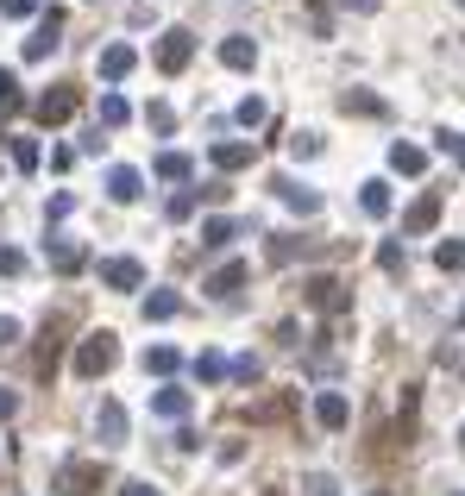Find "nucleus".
<instances>
[{"mask_svg":"<svg viewBox=\"0 0 465 496\" xmlns=\"http://www.w3.org/2000/svg\"><path fill=\"white\" fill-rule=\"evenodd\" d=\"M208 157H214V170H251V157H258V145H245V138H221V145H214V151H208Z\"/></svg>","mask_w":465,"mask_h":496,"instance_id":"obj_10","label":"nucleus"},{"mask_svg":"<svg viewBox=\"0 0 465 496\" xmlns=\"http://www.w3.org/2000/svg\"><path fill=\"white\" fill-rule=\"evenodd\" d=\"M108 195H114V201H138V195H145V176H138L132 164H114V170H108Z\"/></svg>","mask_w":465,"mask_h":496,"instance_id":"obj_15","label":"nucleus"},{"mask_svg":"<svg viewBox=\"0 0 465 496\" xmlns=\"http://www.w3.org/2000/svg\"><path fill=\"white\" fill-rule=\"evenodd\" d=\"M145 126H151V132H170V126H176L170 101H151V108H145Z\"/></svg>","mask_w":465,"mask_h":496,"instance_id":"obj_32","label":"nucleus"},{"mask_svg":"<svg viewBox=\"0 0 465 496\" xmlns=\"http://www.w3.org/2000/svg\"><path fill=\"white\" fill-rule=\"evenodd\" d=\"M176 365H183V359H176V346H151V352H145V371H151V377H170Z\"/></svg>","mask_w":465,"mask_h":496,"instance_id":"obj_27","label":"nucleus"},{"mask_svg":"<svg viewBox=\"0 0 465 496\" xmlns=\"http://www.w3.org/2000/svg\"><path fill=\"white\" fill-rule=\"evenodd\" d=\"M227 371H232V365L221 359V352H202V359H195V377H202V383H221Z\"/></svg>","mask_w":465,"mask_h":496,"instance_id":"obj_28","label":"nucleus"},{"mask_svg":"<svg viewBox=\"0 0 465 496\" xmlns=\"http://www.w3.org/2000/svg\"><path fill=\"white\" fill-rule=\"evenodd\" d=\"M189 57H195V32L170 25V32L157 38V70H164V76H183V70H189Z\"/></svg>","mask_w":465,"mask_h":496,"instance_id":"obj_2","label":"nucleus"},{"mask_svg":"<svg viewBox=\"0 0 465 496\" xmlns=\"http://www.w3.org/2000/svg\"><path fill=\"white\" fill-rule=\"evenodd\" d=\"M289 151H296V157H321V132H296Z\"/></svg>","mask_w":465,"mask_h":496,"instance_id":"obj_37","label":"nucleus"},{"mask_svg":"<svg viewBox=\"0 0 465 496\" xmlns=\"http://www.w3.org/2000/svg\"><path fill=\"white\" fill-rule=\"evenodd\" d=\"M119 496H164V491H157V484H145V478H126V484H119Z\"/></svg>","mask_w":465,"mask_h":496,"instance_id":"obj_40","label":"nucleus"},{"mask_svg":"<svg viewBox=\"0 0 465 496\" xmlns=\"http://www.w3.org/2000/svg\"><path fill=\"white\" fill-rule=\"evenodd\" d=\"M245 276H251V270H245L239 257H227V264H221V270H214V276H208L202 289H208L214 302H227V295H239V289H245Z\"/></svg>","mask_w":465,"mask_h":496,"instance_id":"obj_12","label":"nucleus"},{"mask_svg":"<svg viewBox=\"0 0 465 496\" xmlns=\"http://www.w3.org/2000/svg\"><path fill=\"white\" fill-rule=\"evenodd\" d=\"M232 233H239V220H227V214H214V220H202V246H208V251L232 246Z\"/></svg>","mask_w":465,"mask_h":496,"instance_id":"obj_21","label":"nucleus"},{"mask_svg":"<svg viewBox=\"0 0 465 496\" xmlns=\"http://www.w3.org/2000/svg\"><path fill=\"white\" fill-rule=\"evenodd\" d=\"M434 264H441V270H465V239H441Z\"/></svg>","mask_w":465,"mask_h":496,"instance_id":"obj_29","label":"nucleus"},{"mask_svg":"<svg viewBox=\"0 0 465 496\" xmlns=\"http://www.w3.org/2000/svg\"><path fill=\"white\" fill-rule=\"evenodd\" d=\"M151 170H157V176H164V182H189V170H195V164H189V157H183V151H164V157H157V164H151Z\"/></svg>","mask_w":465,"mask_h":496,"instance_id":"obj_23","label":"nucleus"},{"mask_svg":"<svg viewBox=\"0 0 465 496\" xmlns=\"http://www.w3.org/2000/svg\"><path fill=\"white\" fill-rule=\"evenodd\" d=\"M460 440H465V434H460Z\"/></svg>","mask_w":465,"mask_h":496,"instance_id":"obj_48","label":"nucleus"},{"mask_svg":"<svg viewBox=\"0 0 465 496\" xmlns=\"http://www.w3.org/2000/svg\"><path fill=\"white\" fill-rule=\"evenodd\" d=\"M114 365H119V340L108 333V327H101V333H89V340L76 346V377H89V383H95V377H108Z\"/></svg>","mask_w":465,"mask_h":496,"instance_id":"obj_1","label":"nucleus"},{"mask_svg":"<svg viewBox=\"0 0 465 496\" xmlns=\"http://www.w3.org/2000/svg\"><path fill=\"white\" fill-rule=\"evenodd\" d=\"M340 108H346V114H377V120L390 114V108H384L377 95H365V89H346V95H340Z\"/></svg>","mask_w":465,"mask_h":496,"instance_id":"obj_25","label":"nucleus"},{"mask_svg":"<svg viewBox=\"0 0 465 496\" xmlns=\"http://www.w3.org/2000/svg\"><path fill=\"white\" fill-rule=\"evenodd\" d=\"M57 32H63V6H44V13H38V32L25 38V63H44V57L57 51Z\"/></svg>","mask_w":465,"mask_h":496,"instance_id":"obj_5","label":"nucleus"},{"mask_svg":"<svg viewBox=\"0 0 465 496\" xmlns=\"http://www.w3.org/2000/svg\"><path fill=\"white\" fill-rule=\"evenodd\" d=\"M132 63H138V51H132V44H108V51H101V82H126V76H132Z\"/></svg>","mask_w":465,"mask_h":496,"instance_id":"obj_14","label":"nucleus"},{"mask_svg":"<svg viewBox=\"0 0 465 496\" xmlns=\"http://www.w3.org/2000/svg\"><path fill=\"white\" fill-rule=\"evenodd\" d=\"M315 421H321L327 434H340V427H346V421H352L346 396H340V389H321V396H315Z\"/></svg>","mask_w":465,"mask_h":496,"instance_id":"obj_13","label":"nucleus"},{"mask_svg":"<svg viewBox=\"0 0 465 496\" xmlns=\"http://www.w3.org/2000/svg\"><path fill=\"white\" fill-rule=\"evenodd\" d=\"M76 108H82V95H76L70 82H57V89H44V95L32 101V114H38L44 126H63L70 114H76Z\"/></svg>","mask_w":465,"mask_h":496,"instance_id":"obj_4","label":"nucleus"},{"mask_svg":"<svg viewBox=\"0 0 465 496\" xmlns=\"http://www.w3.org/2000/svg\"><path fill=\"white\" fill-rule=\"evenodd\" d=\"M270 189L283 195V208H289V214H321V195H315L308 182H296V176H277Z\"/></svg>","mask_w":465,"mask_h":496,"instance_id":"obj_8","label":"nucleus"},{"mask_svg":"<svg viewBox=\"0 0 465 496\" xmlns=\"http://www.w3.org/2000/svg\"><path fill=\"white\" fill-rule=\"evenodd\" d=\"M302 302H308V308H321V314H346V283H340V276H327V270H321V276H308V283H302Z\"/></svg>","mask_w":465,"mask_h":496,"instance_id":"obj_3","label":"nucleus"},{"mask_svg":"<svg viewBox=\"0 0 465 496\" xmlns=\"http://www.w3.org/2000/svg\"><path fill=\"white\" fill-rule=\"evenodd\" d=\"M352 13H377V0H346Z\"/></svg>","mask_w":465,"mask_h":496,"instance_id":"obj_43","label":"nucleus"},{"mask_svg":"<svg viewBox=\"0 0 465 496\" xmlns=\"http://www.w3.org/2000/svg\"><path fill=\"white\" fill-rule=\"evenodd\" d=\"M13 164L19 170H38V138H13Z\"/></svg>","mask_w":465,"mask_h":496,"instance_id":"obj_33","label":"nucleus"},{"mask_svg":"<svg viewBox=\"0 0 465 496\" xmlns=\"http://www.w3.org/2000/svg\"><path fill=\"white\" fill-rule=\"evenodd\" d=\"M95 434H101V446H119V440H126V408H119V402H101Z\"/></svg>","mask_w":465,"mask_h":496,"instance_id":"obj_18","label":"nucleus"},{"mask_svg":"<svg viewBox=\"0 0 465 496\" xmlns=\"http://www.w3.org/2000/svg\"><path fill=\"white\" fill-rule=\"evenodd\" d=\"M19 108H25V95H19V76H13V70H0V120H13Z\"/></svg>","mask_w":465,"mask_h":496,"instance_id":"obj_24","label":"nucleus"},{"mask_svg":"<svg viewBox=\"0 0 465 496\" xmlns=\"http://www.w3.org/2000/svg\"><path fill=\"white\" fill-rule=\"evenodd\" d=\"M101 283L108 289H138L145 283V264L138 257H101Z\"/></svg>","mask_w":465,"mask_h":496,"instance_id":"obj_9","label":"nucleus"},{"mask_svg":"<svg viewBox=\"0 0 465 496\" xmlns=\"http://www.w3.org/2000/svg\"><path fill=\"white\" fill-rule=\"evenodd\" d=\"M221 63H227V70H251V63H258V44H251L245 32H232V38H221Z\"/></svg>","mask_w":465,"mask_h":496,"instance_id":"obj_16","label":"nucleus"},{"mask_svg":"<svg viewBox=\"0 0 465 496\" xmlns=\"http://www.w3.org/2000/svg\"><path fill=\"white\" fill-rule=\"evenodd\" d=\"M315 496H340V491H334V484H327V478H315Z\"/></svg>","mask_w":465,"mask_h":496,"instance_id":"obj_44","label":"nucleus"},{"mask_svg":"<svg viewBox=\"0 0 465 496\" xmlns=\"http://www.w3.org/2000/svg\"><path fill=\"white\" fill-rule=\"evenodd\" d=\"M390 170H396V176H422V170H428V151L396 138V145H390Z\"/></svg>","mask_w":465,"mask_h":496,"instance_id":"obj_17","label":"nucleus"},{"mask_svg":"<svg viewBox=\"0 0 465 496\" xmlns=\"http://www.w3.org/2000/svg\"><path fill=\"white\" fill-rule=\"evenodd\" d=\"M6 346H19V321H13V314H0V352H6Z\"/></svg>","mask_w":465,"mask_h":496,"instance_id":"obj_39","label":"nucleus"},{"mask_svg":"<svg viewBox=\"0 0 465 496\" xmlns=\"http://www.w3.org/2000/svg\"><path fill=\"white\" fill-rule=\"evenodd\" d=\"M371 496H390V491H371Z\"/></svg>","mask_w":465,"mask_h":496,"instance_id":"obj_45","label":"nucleus"},{"mask_svg":"<svg viewBox=\"0 0 465 496\" xmlns=\"http://www.w3.org/2000/svg\"><path fill=\"white\" fill-rule=\"evenodd\" d=\"M377 264H384L390 276H403V264H409V257H403V246H396V239H384V246H377Z\"/></svg>","mask_w":465,"mask_h":496,"instance_id":"obj_31","label":"nucleus"},{"mask_svg":"<svg viewBox=\"0 0 465 496\" xmlns=\"http://www.w3.org/2000/svg\"><path fill=\"white\" fill-rule=\"evenodd\" d=\"M232 120H239V126H264V101H258V95H245V101H239V114H232Z\"/></svg>","mask_w":465,"mask_h":496,"instance_id":"obj_35","label":"nucleus"},{"mask_svg":"<svg viewBox=\"0 0 465 496\" xmlns=\"http://www.w3.org/2000/svg\"><path fill=\"white\" fill-rule=\"evenodd\" d=\"M170 314H183V295L176 289H151L145 295V321H170Z\"/></svg>","mask_w":465,"mask_h":496,"instance_id":"obj_20","label":"nucleus"},{"mask_svg":"<svg viewBox=\"0 0 465 496\" xmlns=\"http://www.w3.org/2000/svg\"><path fill=\"white\" fill-rule=\"evenodd\" d=\"M164 214H170V220H189V214H195V189H176V195H170V208H164Z\"/></svg>","mask_w":465,"mask_h":496,"instance_id":"obj_34","label":"nucleus"},{"mask_svg":"<svg viewBox=\"0 0 465 496\" xmlns=\"http://www.w3.org/2000/svg\"><path fill=\"white\" fill-rule=\"evenodd\" d=\"M264 496H283V491H264Z\"/></svg>","mask_w":465,"mask_h":496,"instance_id":"obj_46","label":"nucleus"},{"mask_svg":"<svg viewBox=\"0 0 465 496\" xmlns=\"http://www.w3.org/2000/svg\"><path fill=\"white\" fill-rule=\"evenodd\" d=\"M44 257H51V270H57V276H76V270L89 264V251L76 246V239H44Z\"/></svg>","mask_w":465,"mask_h":496,"instance_id":"obj_11","label":"nucleus"},{"mask_svg":"<svg viewBox=\"0 0 465 496\" xmlns=\"http://www.w3.org/2000/svg\"><path fill=\"white\" fill-rule=\"evenodd\" d=\"M151 408H157L164 421H183V415H189V389H157V396H151Z\"/></svg>","mask_w":465,"mask_h":496,"instance_id":"obj_22","label":"nucleus"},{"mask_svg":"<svg viewBox=\"0 0 465 496\" xmlns=\"http://www.w3.org/2000/svg\"><path fill=\"white\" fill-rule=\"evenodd\" d=\"M13 408H19V396H13V389H0V421H13Z\"/></svg>","mask_w":465,"mask_h":496,"instance_id":"obj_42","label":"nucleus"},{"mask_svg":"<svg viewBox=\"0 0 465 496\" xmlns=\"http://www.w3.org/2000/svg\"><path fill=\"white\" fill-rule=\"evenodd\" d=\"M0 270H6V276H19V270H25V257H19V251H0Z\"/></svg>","mask_w":465,"mask_h":496,"instance_id":"obj_41","label":"nucleus"},{"mask_svg":"<svg viewBox=\"0 0 465 496\" xmlns=\"http://www.w3.org/2000/svg\"><path fill=\"white\" fill-rule=\"evenodd\" d=\"M460 6H465V0H460Z\"/></svg>","mask_w":465,"mask_h":496,"instance_id":"obj_47","label":"nucleus"},{"mask_svg":"<svg viewBox=\"0 0 465 496\" xmlns=\"http://www.w3.org/2000/svg\"><path fill=\"white\" fill-rule=\"evenodd\" d=\"M434 145H441V151H447V157L465 170V132H453V126H447V132H434Z\"/></svg>","mask_w":465,"mask_h":496,"instance_id":"obj_30","label":"nucleus"},{"mask_svg":"<svg viewBox=\"0 0 465 496\" xmlns=\"http://www.w3.org/2000/svg\"><path fill=\"white\" fill-rule=\"evenodd\" d=\"M95 120H101L108 132H114V126H126V120H132V108H126L119 95H101V108H95Z\"/></svg>","mask_w":465,"mask_h":496,"instance_id":"obj_26","label":"nucleus"},{"mask_svg":"<svg viewBox=\"0 0 465 496\" xmlns=\"http://www.w3.org/2000/svg\"><path fill=\"white\" fill-rule=\"evenodd\" d=\"M434 220H441V189H422V195L409 201V214H403V233L422 239V233H434Z\"/></svg>","mask_w":465,"mask_h":496,"instance_id":"obj_6","label":"nucleus"},{"mask_svg":"<svg viewBox=\"0 0 465 496\" xmlns=\"http://www.w3.org/2000/svg\"><path fill=\"white\" fill-rule=\"evenodd\" d=\"M258 371H264V365H258V359H251V352H245V359H232V383H258Z\"/></svg>","mask_w":465,"mask_h":496,"instance_id":"obj_36","label":"nucleus"},{"mask_svg":"<svg viewBox=\"0 0 465 496\" xmlns=\"http://www.w3.org/2000/svg\"><path fill=\"white\" fill-rule=\"evenodd\" d=\"M63 327H70L63 314H57V321H44V333H38V359H32V371H38V377H57V359H63Z\"/></svg>","mask_w":465,"mask_h":496,"instance_id":"obj_7","label":"nucleus"},{"mask_svg":"<svg viewBox=\"0 0 465 496\" xmlns=\"http://www.w3.org/2000/svg\"><path fill=\"white\" fill-rule=\"evenodd\" d=\"M0 13H6V19H32V13H38V0H0Z\"/></svg>","mask_w":465,"mask_h":496,"instance_id":"obj_38","label":"nucleus"},{"mask_svg":"<svg viewBox=\"0 0 465 496\" xmlns=\"http://www.w3.org/2000/svg\"><path fill=\"white\" fill-rule=\"evenodd\" d=\"M358 208H365L371 220H384V214H390V182H377V176H371V182L358 189Z\"/></svg>","mask_w":465,"mask_h":496,"instance_id":"obj_19","label":"nucleus"}]
</instances>
